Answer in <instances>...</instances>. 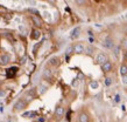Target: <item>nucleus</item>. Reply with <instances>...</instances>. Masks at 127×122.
<instances>
[{"label": "nucleus", "mask_w": 127, "mask_h": 122, "mask_svg": "<svg viewBox=\"0 0 127 122\" xmlns=\"http://www.w3.org/2000/svg\"><path fill=\"white\" fill-rule=\"evenodd\" d=\"M78 119H79V122H89V116L86 113H81Z\"/></svg>", "instance_id": "obj_11"}, {"label": "nucleus", "mask_w": 127, "mask_h": 122, "mask_svg": "<svg viewBox=\"0 0 127 122\" xmlns=\"http://www.w3.org/2000/svg\"><path fill=\"white\" fill-rule=\"evenodd\" d=\"M29 12H32V13H34V14H36V15H39L40 13L36 11V9H33V8H29Z\"/></svg>", "instance_id": "obj_24"}, {"label": "nucleus", "mask_w": 127, "mask_h": 122, "mask_svg": "<svg viewBox=\"0 0 127 122\" xmlns=\"http://www.w3.org/2000/svg\"><path fill=\"white\" fill-rule=\"evenodd\" d=\"M22 116L23 118H27V116H29V118H34V116H36V113H35V112H27V113H25Z\"/></svg>", "instance_id": "obj_14"}, {"label": "nucleus", "mask_w": 127, "mask_h": 122, "mask_svg": "<svg viewBox=\"0 0 127 122\" xmlns=\"http://www.w3.org/2000/svg\"><path fill=\"white\" fill-rule=\"evenodd\" d=\"M43 75H44L46 78H50V76H51V72H50V69H44Z\"/></svg>", "instance_id": "obj_19"}, {"label": "nucleus", "mask_w": 127, "mask_h": 122, "mask_svg": "<svg viewBox=\"0 0 127 122\" xmlns=\"http://www.w3.org/2000/svg\"><path fill=\"white\" fill-rule=\"evenodd\" d=\"M26 101L25 100H22V99H20L19 101H16L15 102V105H14V109H16V110H20V109H23L25 107H26Z\"/></svg>", "instance_id": "obj_5"}, {"label": "nucleus", "mask_w": 127, "mask_h": 122, "mask_svg": "<svg viewBox=\"0 0 127 122\" xmlns=\"http://www.w3.org/2000/svg\"><path fill=\"white\" fill-rule=\"evenodd\" d=\"M55 114L57 115V116H62V115L64 114V107L62 106H58L56 109H55Z\"/></svg>", "instance_id": "obj_10"}, {"label": "nucleus", "mask_w": 127, "mask_h": 122, "mask_svg": "<svg viewBox=\"0 0 127 122\" xmlns=\"http://www.w3.org/2000/svg\"><path fill=\"white\" fill-rule=\"evenodd\" d=\"M113 53H114V55H116V58L119 56V53H120V47L119 46H116V47L113 48Z\"/></svg>", "instance_id": "obj_17"}, {"label": "nucleus", "mask_w": 127, "mask_h": 122, "mask_svg": "<svg viewBox=\"0 0 127 122\" xmlns=\"http://www.w3.org/2000/svg\"><path fill=\"white\" fill-rule=\"evenodd\" d=\"M40 36H41V32L40 31H34L33 34H32V38H33V39H39Z\"/></svg>", "instance_id": "obj_15"}, {"label": "nucleus", "mask_w": 127, "mask_h": 122, "mask_svg": "<svg viewBox=\"0 0 127 122\" xmlns=\"http://www.w3.org/2000/svg\"><path fill=\"white\" fill-rule=\"evenodd\" d=\"M0 113H4V107L0 106Z\"/></svg>", "instance_id": "obj_27"}, {"label": "nucleus", "mask_w": 127, "mask_h": 122, "mask_svg": "<svg viewBox=\"0 0 127 122\" xmlns=\"http://www.w3.org/2000/svg\"><path fill=\"white\" fill-rule=\"evenodd\" d=\"M5 94H6V93H5L4 91H0V96H5Z\"/></svg>", "instance_id": "obj_26"}, {"label": "nucleus", "mask_w": 127, "mask_h": 122, "mask_svg": "<svg viewBox=\"0 0 127 122\" xmlns=\"http://www.w3.org/2000/svg\"><path fill=\"white\" fill-rule=\"evenodd\" d=\"M111 83H112V79H111V78H106V79H105V85H106V86H110Z\"/></svg>", "instance_id": "obj_20"}, {"label": "nucleus", "mask_w": 127, "mask_h": 122, "mask_svg": "<svg viewBox=\"0 0 127 122\" xmlns=\"http://www.w3.org/2000/svg\"><path fill=\"white\" fill-rule=\"evenodd\" d=\"M100 67H101V71L104 72V73H108V72L112 71V63L107 60V61H106L105 63H103Z\"/></svg>", "instance_id": "obj_6"}, {"label": "nucleus", "mask_w": 127, "mask_h": 122, "mask_svg": "<svg viewBox=\"0 0 127 122\" xmlns=\"http://www.w3.org/2000/svg\"><path fill=\"white\" fill-rule=\"evenodd\" d=\"M46 89H47V87L40 86V93H41V94H42V93H44V92H46Z\"/></svg>", "instance_id": "obj_23"}, {"label": "nucleus", "mask_w": 127, "mask_h": 122, "mask_svg": "<svg viewBox=\"0 0 127 122\" xmlns=\"http://www.w3.org/2000/svg\"><path fill=\"white\" fill-rule=\"evenodd\" d=\"M103 46H104L105 48H107V49L114 48V41H113V39H111V38H106V39L104 40V42H103Z\"/></svg>", "instance_id": "obj_2"}, {"label": "nucleus", "mask_w": 127, "mask_h": 122, "mask_svg": "<svg viewBox=\"0 0 127 122\" xmlns=\"http://www.w3.org/2000/svg\"><path fill=\"white\" fill-rule=\"evenodd\" d=\"M79 34H81V27L77 26V27H75L72 31L70 32V39H72V40L76 39V38L79 36Z\"/></svg>", "instance_id": "obj_4"}, {"label": "nucleus", "mask_w": 127, "mask_h": 122, "mask_svg": "<svg viewBox=\"0 0 127 122\" xmlns=\"http://www.w3.org/2000/svg\"><path fill=\"white\" fill-rule=\"evenodd\" d=\"M85 46L83 43H76L75 46H73V52L75 53H77V54H82V53H84L85 52Z\"/></svg>", "instance_id": "obj_3"}, {"label": "nucleus", "mask_w": 127, "mask_h": 122, "mask_svg": "<svg viewBox=\"0 0 127 122\" xmlns=\"http://www.w3.org/2000/svg\"><path fill=\"white\" fill-rule=\"evenodd\" d=\"M114 102H117V103L120 102V95L119 94H117L116 96H114Z\"/></svg>", "instance_id": "obj_22"}, {"label": "nucleus", "mask_w": 127, "mask_h": 122, "mask_svg": "<svg viewBox=\"0 0 127 122\" xmlns=\"http://www.w3.org/2000/svg\"><path fill=\"white\" fill-rule=\"evenodd\" d=\"M32 20L34 21L35 26H41V20H40L37 16H33V18H32Z\"/></svg>", "instance_id": "obj_16"}, {"label": "nucleus", "mask_w": 127, "mask_h": 122, "mask_svg": "<svg viewBox=\"0 0 127 122\" xmlns=\"http://www.w3.org/2000/svg\"><path fill=\"white\" fill-rule=\"evenodd\" d=\"M121 82H123L125 86H127V75H126V76H123V79H121Z\"/></svg>", "instance_id": "obj_21"}, {"label": "nucleus", "mask_w": 127, "mask_h": 122, "mask_svg": "<svg viewBox=\"0 0 127 122\" xmlns=\"http://www.w3.org/2000/svg\"><path fill=\"white\" fill-rule=\"evenodd\" d=\"M7 122H15V121H14L13 119H8V121H7Z\"/></svg>", "instance_id": "obj_28"}, {"label": "nucleus", "mask_w": 127, "mask_h": 122, "mask_svg": "<svg viewBox=\"0 0 127 122\" xmlns=\"http://www.w3.org/2000/svg\"><path fill=\"white\" fill-rule=\"evenodd\" d=\"M49 63L51 66H57L58 63H60V59H58L57 56H53V58L49 59Z\"/></svg>", "instance_id": "obj_9"}, {"label": "nucleus", "mask_w": 127, "mask_h": 122, "mask_svg": "<svg viewBox=\"0 0 127 122\" xmlns=\"http://www.w3.org/2000/svg\"><path fill=\"white\" fill-rule=\"evenodd\" d=\"M125 59H126V60H127V51H126V52H125Z\"/></svg>", "instance_id": "obj_29"}, {"label": "nucleus", "mask_w": 127, "mask_h": 122, "mask_svg": "<svg viewBox=\"0 0 127 122\" xmlns=\"http://www.w3.org/2000/svg\"><path fill=\"white\" fill-rule=\"evenodd\" d=\"M76 4H79V5H81V4H85V1H84V0H77V1H76Z\"/></svg>", "instance_id": "obj_25"}, {"label": "nucleus", "mask_w": 127, "mask_h": 122, "mask_svg": "<svg viewBox=\"0 0 127 122\" xmlns=\"http://www.w3.org/2000/svg\"><path fill=\"white\" fill-rule=\"evenodd\" d=\"M98 87H99V82L98 81H96V80L90 81V88L91 89H98Z\"/></svg>", "instance_id": "obj_12"}, {"label": "nucleus", "mask_w": 127, "mask_h": 122, "mask_svg": "<svg viewBox=\"0 0 127 122\" xmlns=\"http://www.w3.org/2000/svg\"><path fill=\"white\" fill-rule=\"evenodd\" d=\"M120 75L121 76H126L127 75V65H125V63H123L121 66H120Z\"/></svg>", "instance_id": "obj_8"}, {"label": "nucleus", "mask_w": 127, "mask_h": 122, "mask_svg": "<svg viewBox=\"0 0 127 122\" xmlns=\"http://www.w3.org/2000/svg\"><path fill=\"white\" fill-rule=\"evenodd\" d=\"M72 52H73V46H68V47H66V49H65V54L66 55L71 54Z\"/></svg>", "instance_id": "obj_18"}, {"label": "nucleus", "mask_w": 127, "mask_h": 122, "mask_svg": "<svg viewBox=\"0 0 127 122\" xmlns=\"http://www.w3.org/2000/svg\"><path fill=\"white\" fill-rule=\"evenodd\" d=\"M107 61V56H106V54L105 53H98L97 54V58H96V62L99 63L100 66L103 65V63H105Z\"/></svg>", "instance_id": "obj_1"}, {"label": "nucleus", "mask_w": 127, "mask_h": 122, "mask_svg": "<svg viewBox=\"0 0 127 122\" xmlns=\"http://www.w3.org/2000/svg\"><path fill=\"white\" fill-rule=\"evenodd\" d=\"M9 61H11V56L8 54H2L0 56V62L2 63V65H6V63H8Z\"/></svg>", "instance_id": "obj_7"}, {"label": "nucleus", "mask_w": 127, "mask_h": 122, "mask_svg": "<svg viewBox=\"0 0 127 122\" xmlns=\"http://www.w3.org/2000/svg\"><path fill=\"white\" fill-rule=\"evenodd\" d=\"M85 53L89 55H92L93 53H95V47H92V46H88V47L85 48Z\"/></svg>", "instance_id": "obj_13"}]
</instances>
